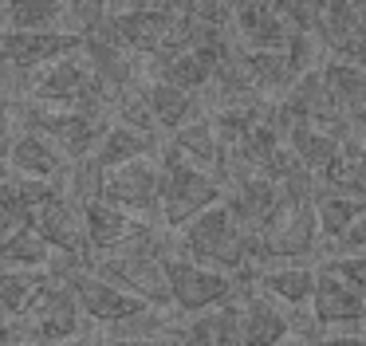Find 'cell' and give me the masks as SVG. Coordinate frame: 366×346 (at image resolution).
<instances>
[{"label": "cell", "mask_w": 366, "mask_h": 346, "mask_svg": "<svg viewBox=\"0 0 366 346\" xmlns=\"http://www.w3.org/2000/svg\"><path fill=\"white\" fill-rule=\"evenodd\" d=\"M315 36L323 39V47L331 51V59L362 63L366 67V20H362V12H358L355 0H331Z\"/></svg>", "instance_id": "17"}, {"label": "cell", "mask_w": 366, "mask_h": 346, "mask_svg": "<svg viewBox=\"0 0 366 346\" xmlns=\"http://www.w3.org/2000/svg\"><path fill=\"white\" fill-rule=\"evenodd\" d=\"M307 319L315 330H366V291L319 264V283Z\"/></svg>", "instance_id": "9"}, {"label": "cell", "mask_w": 366, "mask_h": 346, "mask_svg": "<svg viewBox=\"0 0 366 346\" xmlns=\"http://www.w3.org/2000/svg\"><path fill=\"white\" fill-rule=\"evenodd\" d=\"M248 283L260 291H268L272 299L287 307V311H311L319 283V267H307L300 260H280V264H264L248 275Z\"/></svg>", "instance_id": "15"}, {"label": "cell", "mask_w": 366, "mask_h": 346, "mask_svg": "<svg viewBox=\"0 0 366 346\" xmlns=\"http://www.w3.org/2000/svg\"><path fill=\"white\" fill-rule=\"evenodd\" d=\"M166 275H169V291H174V307L182 315L209 311V307H221L240 295V280L232 272L209 267L201 260L182 256V252L166 256Z\"/></svg>", "instance_id": "6"}, {"label": "cell", "mask_w": 366, "mask_h": 346, "mask_svg": "<svg viewBox=\"0 0 366 346\" xmlns=\"http://www.w3.org/2000/svg\"><path fill=\"white\" fill-rule=\"evenodd\" d=\"M244 291H240V346H287L300 327H295L292 315L280 299H272L268 291L252 287L248 280Z\"/></svg>", "instance_id": "8"}, {"label": "cell", "mask_w": 366, "mask_h": 346, "mask_svg": "<svg viewBox=\"0 0 366 346\" xmlns=\"http://www.w3.org/2000/svg\"><path fill=\"white\" fill-rule=\"evenodd\" d=\"M32 346H107V338L103 335H99V338L79 335V338H71V342H32Z\"/></svg>", "instance_id": "38"}, {"label": "cell", "mask_w": 366, "mask_h": 346, "mask_svg": "<svg viewBox=\"0 0 366 346\" xmlns=\"http://www.w3.org/2000/svg\"><path fill=\"white\" fill-rule=\"evenodd\" d=\"M16 75H20V67L9 59V51L0 47V99H4V94L12 91V83H16Z\"/></svg>", "instance_id": "36"}, {"label": "cell", "mask_w": 366, "mask_h": 346, "mask_svg": "<svg viewBox=\"0 0 366 346\" xmlns=\"http://www.w3.org/2000/svg\"><path fill=\"white\" fill-rule=\"evenodd\" d=\"M232 28L240 31V47H292L300 36L268 0H244Z\"/></svg>", "instance_id": "19"}, {"label": "cell", "mask_w": 366, "mask_h": 346, "mask_svg": "<svg viewBox=\"0 0 366 346\" xmlns=\"http://www.w3.org/2000/svg\"><path fill=\"white\" fill-rule=\"evenodd\" d=\"M87 330V315L75 295V283L67 275V267L59 260H51L48 275H44L40 291L32 295V303L24 307V315L16 319V342H71Z\"/></svg>", "instance_id": "2"}, {"label": "cell", "mask_w": 366, "mask_h": 346, "mask_svg": "<svg viewBox=\"0 0 366 346\" xmlns=\"http://www.w3.org/2000/svg\"><path fill=\"white\" fill-rule=\"evenodd\" d=\"M315 212H319V228H323L327 244H339L350 232V224L366 212V197L315 185Z\"/></svg>", "instance_id": "23"}, {"label": "cell", "mask_w": 366, "mask_h": 346, "mask_svg": "<svg viewBox=\"0 0 366 346\" xmlns=\"http://www.w3.org/2000/svg\"><path fill=\"white\" fill-rule=\"evenodd\" d=\"M20 126L40 130L64 149L71 162L91 157L99 142L111 130V110H71V107H48V102H20Z\"/></svg>", "instance_id": "4"}, {"label": "cell", "mask_w": 366, "mask_h": 346, "mask_svg": "<svg viewBox=\"0 0 366 346\" xmlns=\"http://www.w3.org/2000/svg\"><path fill=\"white\" fill-rule=\"evenodd\" d=\"M83 55H87L91 67L99 71V79L111 86L114 99H119L122 91H130V86H138L134 51H127V47L111 44V39H103V36H87L83 39Z\"/></svg>", "instance_id": "22"}, {"label": "cell", "mask_w": 366, "mask_h": 346, "mask_svg": "<svg viewBox=\"0 0 366 346\" xmlns=\"http://www.w3.org/2000/svg\"><path fill=\"white\" fill-rule=\"evenodd\" d=\"M355 4H358V12H362V20H366V0H355Z\"/></svg>", "instance_id": "41"}, {"label": "cell", "mask_w": 366, "mask_h": 346, "mask_svg": "<svg viewBox=\"0 0 366 346\" xmlns=\"http://www.w3.org/2000/svg\"><path fill=\"white\" fill-rule=\"evenodd\" d=\"M114 118H119V122H127V126H134V130L162 134L158 118H154L150 102H146V91H142V83H138V86H130V91H122L119 99H114Z\"/></svg>", "instance_id": "29"}, {"label": "cell", "mask_w": 366, "mask_h": 346, "mask_svg": "<svg viewBox=\"0 0 366 346\" xmlns=\"http://www.w3.org/2000/svg\"><path fill=\"white\" fill-rule=\"evenodd\" d=\"M36 228H40L44 240H48L59 256H75V260H83V264H91L87 217H83V204L75 201L67 189L36 209Z\"/></svg>", "instance_id": "12"}, {"label": "cell", "mask_w": 366, "mask_h": 346, "mask_svg": "<svg viewBox=\"0 0 366 346\" xmlns=\"http://www.w3.org/2000/svg\"><path fill=\"white\" fill-rule=\"evenodd\" d=\"M103 12H127V8H185L189 0H95Z\"/></svg>", "instance_id": "34"}, {"label": "cell", "mask_w": 366, "mask_h": 346, "mask_svg": "<svg viewBox=\"0 0 366 346\" xmlns=\"http://www.w3.org/2000/svg\"><path fill=\"white\" fill-rule=\"evenodd\" d=\"M28 99L48 102V107H71V110H114L111 86L99 79V71L91 67L83 47L56 63L28 71Z\"/></svg>", "instance_id": "3"}, {"label": "cell", "mask_w": 366, "mask_h": 346, "mask_svg": "<svg viewBox=\"0 0 366 346\" xmlns=\"http://www.w3.org/2000/svg\"><path fill=\"white\" fill-rule=\"evenodd\" d=\"M107 346H182V342L174 335H166V338H107Z\"/></svg>", "instance_id": "37"}, {"label": "cell", "mask_w": 366, "mask_h": 346, "mask_svg": "<svg viewBox=\"0 0 366 346\" xmlns=\"http://www.w3.org/2000/svg\"><path fill=\"white\" fill-rule=\"evenodd\" d=\"M224 204L248 232H260L284 204V185L260 169H237L232 181L224 185Z\"/></svg>", "instance_id": "10"}, {"label": "cell", "mask_w": 366, "mask_h": 346, "mask_svg": "<svg viewBox=\"0 0 366 346\" xmlns=\"http://www.w3.org/2000/svg\"><path fill=\"white\" fill-rule=\"evenodd\" d=\"M103 197L127 212L146 220H162V162L138 157V162L114 165L103 177Z\"/></svg>", "instance_id": "7"}, {"label": "cell", "mask_w": 366, "mask_h": 346, "mask_svg": "<svg viewBox=\"0 0 366 346\" xmlns=\"http://www.w3.org/2000/svg\"><path fill=\"white\" fill-rule=\"evenodd\" d=\"M67 165H71V157H67L64 149H59L56 142L48 138V134L20 126L16 146H12V154H9V162H4V169L24 173V177H59Z\"/></svg>", "instance_id": "18"}, {"label": "cell", "mask_w": 366, "mask_h": 346, "mask_svg": "<svg viewBox=\"0 0 366 346\" xmlns=\"http://www.w3.org/2000/svg\"><path fill=\"white\" fill-rule=\"evenodd\" d=\"M0 342H16V319L0 311Z\"/></svg>", "instance_id": "39"}, {"label": "cell", "mask_w": 366, "mask_h": 346, "mask_svg": "<svg viewBox=\"0 0 366 346\" xmlns=\"http://www.w3.org/2000/svg\"><path fill=\"white\" fill-rule=\"evenodd\" d=\"M44 275H48V267H9V264H0V311L12 315V319H20L24 307L32 303V295L40 291Z\"/></svg>", "instance_id": "27"}, {"label": "cell", "mask_w": 366, "mask_h": 346, "mask_svg": "<svg viewBox=\"0 0 366 346\" xmlns=\"http://www.w3.org/2000/svg\"><path fill=\"white\" fill-rule=\"evenodd\" d=\"M83 31L75 28H36V31H20V28H4L0 31V47L9 51V59L20 67V75L44 67V63H56L64 55L79 51L83 47Z\"/></svg>", "instance_id": "11"}, {"label": "cell", "mask_w": 366, "mask_h": 346, "mask_svg": "<svg viewBox=\"0 0 366 346\" xmlns=\"http://www.w3.org/2000/svg\"><path fill=\"white\" fill-rule=\"evenodd\" d=\"M284 134H287V146L295 149V157H300L315 177L323 169H331L342 157V149H347V142H342L339 134L323 130V126H315V122H287Z\"/></svg>", "instance_id": "21"}, {"label": "cell", "mask_w": 366, "mask_h": 346, "mask_svg": "<svg viewBox=\"0 0 366 346\" xmlns=\"http://www.w3.org/2000/svg\"><path fill=\"white\" fill-rule=\"evenodd\" d=\"M319 67H323V79L331 86L335 102L350 114V122L366 130V67L362 63H342V59L319 63Z\"/></svg>", "instance_id": "24"}, {"label": "cell", "mask_w": 366, "mask_h": 346, "mask_svg": "<svg viewBox=\"0 0 366 346\" xmlns=\"http://www.w3.org/2000/svg\"><path fill=\"white\" fill-rule=\"evenodd\" d=\"M59 20H67V0H9V28H59Z\"/></svg>", "instance_id": "28"}, {"label": "cell", "mask_w": 366, "mask_h": 346, "mask_svg": "<svg viewBox=\"0 0 366 346\" xmlns=\"http://www.w3.org/2000/svg\"><path fill=\"white\" fill-rule=\"evenodd\" d=\"M83 217H87V240H91V260L107 256V252H119L127 244H134L154 220L138 217V212H127L119 204H111L107 197H95V201L83 204Z\"/></svg>", "instance_id": "13"}, {"label": "cell", "mask_w": 366, "mask_h": 346, "mask_svg": "<svg viewBox=\"0 0 366 346\" xmlns=\"http://www.w3.org/2000/svg\"><path fill=\"white\" fill-rule=\"evenodd\" d=\"M323 267L335 272L339 280H347V283H355V287L366 291V248L362 252H339V256L323 260Z\"/></svg>", "instance_id": "31"}, {"label": "cell", "mask_w": 366, "mask_h": 346, "mask_svg": "<svg viewBox=\"0 0 366 346\" xmlns=\"http://www.w3.org/2000/svg\"><path fill=\"white\" fill-rule=\"evenodd\" d=\"M224 201V181L209 169H197L174 149H162V224L182 228L209 204Z\"/></svg>", "instance_id": "5"}, {"label": "cell", "mask_w": 366, "mask_h": 346, "mask_svg": "<svg viewBox=\"0 0 366 346\" xmlns=\"http://www.w3.org/2000/svg\"><path fill=\"white\" fill-rule=\"evenodd\" d=\"M335 248H339V252H362V248H366V212L355 220V224H350V232L342 236Z\"/></svg>", "instance_id": "35"}, {"label": "cell", "mask_w": 366, "mask_h": 346, "mask_svg": "<svg viewBox=\"0 0 366 346\" xmlns=\"http://www.w3.org/2000/svg\"><path fill=\"white\" fill-rule=\"evenodd\" d=\"M166 149H174L177 157H185L189 165H197V169H209L213 177H221L224 185H229L232 177V162H229V146L221 142V134H217L213 118H193V122H185L182 130L169 134Z\"/></svg>", "instance_id": "14"}, {"label": "cell", "mask_w": 366, "mask_h": 346, "mask_svg": "<svg viewBox=\"0 0 366 346\" xmlns=\"http://www.w3.org/2000/svg\"><path fill=\"white\" fill-rule=\"evenodd\" d=\"M268 4L276 8V12L284 16V20L292 24L295 31H307V36H315L331 0H268Z\"/></svg>", "instance_id": "30"}, {"label": "cell", "mask_w": 366, "mask_h": 346, "mask_svg": "<svg viewBox=\"0 0 366 346\" xmlns=\"http://www.w3.org/2000/svg\"><path fill=\"white\" fill-rule=\"evenodd\" d=\"M146 91V102H150L154 118H158V126L166 134L182 130L185 122H193V118H201V102L193 99V91H185V86L169 83V79H146L142 83Z\"/></svg>", "instance_id": "20"}, {"label": "cell", "mask_w": 366, "mask_h": 346, "mask_svg": "<svg viewBox=\"0 0 366 346\" xmlns=\"http://www.w3.org/2000/svg\"><path fill=\"white\" fill-rule=\"evenodd\" d=\"M0 28H9V0H0Z\"/></svg>", "instance_id": "40"}, {"label": "cell", "mask_w": 366, "mask_h": 346, "mask_svg": "<svg viewBox=\"0 0 366 346\" xmlns=\"http://www.w3.org/2000/svg\"><path fill=\"white\" fill-rule=\"evenodd\" d=\"M16 134H20V102L0 99V165L9 162L12 146H16Z\"/></svg>", "instance_id": "32"}, {"label": "cell", "mask_w": 366, "mask_h": 346, "mask_svg": "<svg viewBox=\"0 0 366 346\" xmlns=\"http://www.w3.org/2000/svg\"><path fill=\"white\" fill-rule=\"evenodd\" d=\"M244 291V283H240ZM182 346H240V295L221 307H209L197 315H182L174 327Z\"/></svg>", "instance_id": "16"}, {"label": "cell", "mask_w": 366, "mask_h": 346, "mask_svg": "<svg viewBox=\"0 0 366 346\" xmlns=\"http://www.w3.org/2000/svg\"><path fill=\"white\" fill-rule=\"evenodd\" d=\"M311 346H366V330H311Z\"/></svg>", "instance_id": "33"}, {"label": "cell", "mask_w": 366, "mask_h": 346, "mask_svg": "<svg viewBox=\"0 0 366 346\" xmlns=\"http://www.w3.org/2000/svg\"><path fill=\"white\" fill-rule=\"evenodd\" d=\"M0 346H24V342H0Z\"/></svg>", "instance_id": "42"}, {"label": "cell", "mask_w": 366, "mask_h": 346, "mask_svg": "<svg viewBox=\"0 0 366 346\" xmlns=\"http://www.w3.org/2000/svg\"><path fill=\"white\" fill-rule=\"evenodd\" d=\"M154 149H158V134L134 130V126H127V122H119V118H114L111 130H107V138L99 142L95 157L107 165V169H114V165L138 162V157H154Z\"/></svg>", "instance_id": "25"}, {"label": "cell", "mask_w": 366, "mask_h": 346, "mask_svg": "<svg viewBox=\"0 0 366 346\" xmlns=\"http://www.w3.org/2000/svg\"><path fill=\"white\" fill-rule=\"evenodd\" d=\"M56 260V248L44 240V232L36 224L12 232L9 240H0V264L9 267H51Z\"/></svg>", "instance_id": "26"}, {"label": "cell", "mask_w": 366, "mask_h": 346, "mask_svg": "<svg viewBox=\"0 0 366 346\" xmlns=\"http://www.w3.org/2000/svg\"><path fill=\"white\" fill-rule=\"evenodd\" d=\"M177 252L209 267L232 272L237 280H248V272H252V232L232 217L224 201L209 204L189 224L177 228Z\"/></svg>", "instance_id": "1"}]
</instances>
